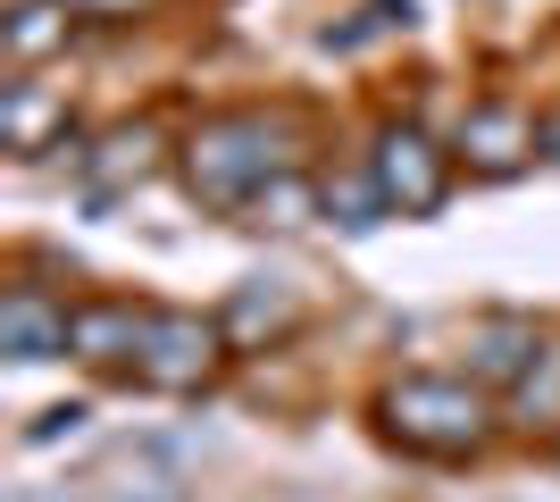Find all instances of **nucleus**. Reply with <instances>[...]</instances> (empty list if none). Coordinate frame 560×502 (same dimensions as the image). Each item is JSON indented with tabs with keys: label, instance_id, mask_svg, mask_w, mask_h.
<instances>
[{
	"label": "nucleus",
	"instance_id": "f257e3e1",
	"mask_svg": "<svg viewBox=\"0 0 560 502\" xmlns=\"http://www.w3.org/2000/svg\"><path fill=\"white\" fill-rule=\"evenodd\" d=\"M385 435L427 460H468V453H486L493 410L468 377H401L385 385Z\"/></svg>",
	"mask_w": 560,
	"mask_h": 502
},
{
	"label": "nucleus",
	"instance_id": "f03ea898",
	"mask_svg": "<svg viewBox=\"0 0 560 502\" xmlns=\"http://www.w3.org/2000/svg\"><path fill=\"white\" fill-rule=\"evenodd\" d=\"M277 176H284V151H277V126H268V118H210V126H192V143H185L192 201H210V210H252Z\"/></svg>",
	"mask_w": 560,
	"mask_h": 502
},
{
	"label": "nucleus",
	"instance_id": "7ed1b4c3",
	"mask_svg": "<svg viewBox=\"0 0 560 502\" xmlns=\"http://www.w3.org/2000/svg\"><path fill=\"white\" fill-rule=\"evenodd\" d=\"M226 360V327L201 311H151L142 318V352H135V377L151 394H201Z\"/></svg>",
	"mask_w": 560,
	"mask_h": 502
},
{
	"label": "nucleus",
	"instance_id": "20e7f679",
	"mask_svg": "<svg viewBox=\"0 0 560 502\" xmlns=\"http://www.w3.org/2000/svg\"><path fill=\"white\" fill-rule=\"evenodd\" d=\"M369 176H376V192H385V210L427 218L435 201H444V151L427 143L419 126H385L376 151H369Z\"/></svg>",
	"mask_w": 560,
	"mask_h": 502
},
{
	"label": "nucleus",
	"instance_id": "39448f33",
	"mask_svg": "<svg viewBox=\"0 0 560 502\" xmlns=\"http://www.w3.org/2000/svg\"><path fill=\"white\" fill-rule=\"evenodd\" d=\"M68 335H75V311L50 285H9L0 293V343H9V360H59Z\"/></svg>",
	"mask_w": 560,
	"mask_h": 502
},
{
	"label": "nucleus",
	"instance_id": "423d86ee",
	"mask_svg": "<svg viewBox=\"0 0 560 502\" xmlns=\"http://www.w3.org/2000/svg\"><path fill=\"white\" fill-rule=\"evenodd\" d=\"M460 151L486 167V176H511V167L536 151V126L518 118L511 101H477V109L460 118Z\"/></svg>",
	"mask_w": 560,
	"mask_h": 502
},
{
	"label": "nucleus",
	"instance_id": "0eeeda50",
	"mask_svg": "<svg viewBox=\"0 0 560 502\" xmlns=\"http://www.w3.org/2000/svg\"><path fill=\"white\" fill-rule=\"evenodd\" d=\"M142 302H75V335H68V352L75 360H93V369H109V360H135L142 352Z\"/></svg>",
	"mask_w": 560,
	"mask_h": 502
},
{
	"label": "nucleus",
	"instance_id": "6e6552de",
	"mask_svg": "<svg viewBox=\"0 0 560 502\" xmlns=\"http://www.w3.org/2000/svg\"><path fill=\"white\" fill-rule=\"evenodd\" d=\"M218 327H226V343H243V352H252V343H277V335L293 327V285H284V277H243Z\"/></svg>",
	"mask_w": 560,
	"mask_h": 502
},
{
	"label": "nucleus",
	"instance_id": "1a4fd4ad",
	"mask_svg": "<svg viewBox=\"0 0 560 502\" xmlns=\"http://www.w3.org/2000/svg\"><path fill=\"white\" fill-rule=\"evenodd\" d=\"M50 126L68 135V93H43V84H0V135H9V151L18 160H34V151H50Z\"/></svg>",
	"mask_w": 560,
	"mask_h": 502
},
{
	"label": "nucleus",
	"instance_id": "9d476101",
	"mask_svg": "<svg viewBox=\"0 0 560 502\" xmlns=\"http://www.w3.org/2000/svg\"><path fill=\"white\" fill-rule=\"evenodd\" d=\"M536 360H544V335L527 327V318H486V327L468 335V369L486 385H518Z\"/></svg>",
	"mask_w": 560,
	"mask_h": 502
},
{
	"label": "nucleus",
	"instance_id": "9b49d317",
	"mask_svg": "<svg viewBox=\"0 0 560 502\" xmlns=\"http://www.w3.org/2000/svg\"><path fill=\"white\" fill-rule=\"evenodd\" d=\"M160 167V135L151 126H117V135H101V151H93V192H126V185H142Z\"/></svg>",
	"mask_w": 560,
	"mask_h": 502
},
{
	"label": "nucleus",
	"instance_id": "f8f14e48",
	"mask_svg": "<svg viewBox=\"0 0 560 502\" xmlns=\"http://www.w3.org/2000/svg\"><path fill=\"white\" fill-rule=\"evenodd\" d=\"M68 0H18L9 9V68H34V59H50V50H68Z\"/></svg>",
	"mask_w": 560,
	"mask_h": 502
},
{
	"label": "nucleus",
	"instance_id": "ddd939ff",
	"mask_svg": "<svg viewBox=\"0 0 560 502\" xmlns=\"http://www.w3.org/2000/svg\"><path fill=\"white\" fill-rule=\"evenodd\" d=\"M511 419L518 428H560V343H544V360L511 385Z\"/></svg>",
	"mask_w": 560,
	"mask_h": 502
},
{
	"label": "nucleus",
	"instance_id": "4468645a",
	"mask_svg": "<svg viewBox=\"0 0 560 502\" xmlns=\"http://www.w3.org/2000/svg\"><path fill=\"white\" fill-rule=\"evenodd\" d=\"M327 192H310L302 176H277V185L252 201V226H310V210H318Z\"/></svg>",
	"mask_w": 560,
	"mask_h": 502
},
{
	"label": "nucleus",
	"instance_id": "2eb2a0df",
	"mask_svg": "<svg viewBox=\"0 0 560 502\" xmlns=\"http://www.w3.org/2000/svg\"><path fill=\"white\" fill-rule=\"evenodd\" d=\"M376 210H385L376 176H343V185H327V218H343V226H376Z\"/></svg>",
	"mask_w": 560,
	"mask_h": 502
},
{
	"label": "nucleus",
	"instance_id": "dca6fc26",
	"mask_svg": "<svg viewBox=\"0 0 560 502\" xmlns=\"http://www.w3.org/2000/svg\"><path fill=\"white\" fill-rule=\"evenodd\" d=\"M75 17H142V9H151V0H68Z\"/></svg>",
	"mask_w": 560,
	"mask_h": 502
},
{
	"label": "nucleus",
	"instance_id": "f3484780",
	"mask_svg": "<svg viewBox=\"0 0 560 502\" xmlns=\"http://www.w3.org/2000/svg\"><path fill=\"white\" fill-rule=\"evenodd\" d=\"M544 143H552V160H560V126H552V135H544Z\"/></svg>",
	"mask_w": 560,
	"mask_h": 502
},
{
	"label": "nucleus",
	"instance_id": "a211bd4d",
	"mask_svg": "<svg viewBox=\"0 0 560 502\" xmlns=\"http://www.w3.org/2000/svg\"><path fill=\"white\" fill-rule=\"evenodd\" d=\"M552 444H560V428H552Z\"/></svg>",
	"mask_w": 560,
	"mask_h": 502
}]
</instances>
